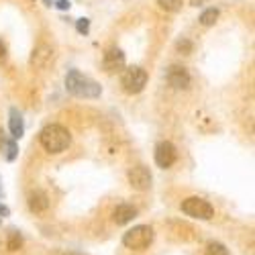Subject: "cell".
Wrapping results in <instances>:
<instances>
[{
    "mask_svg": "<svg viewBox=\"0 0 255 255\" xmlns=\"http://www.w3.org/2000/svg\"><path fill=\"white\" fill-rule=\"evenodd\" d=\"M66 90L76 98H98L102 94L100 84L92 78L84 76L78 70H70L66 76Z\"/></svg>",
    "mask_w": 255,
    "mask_h": 255,
    "instance_id": "1",
    "label": "cell"
},
{
    "mask_svg": "<svg viewBox=\"0 0 255 255\" xmlns=\"http://www.w3.org/2000/svg\"><path fill=\"white\" fill-rule=\"evenodd\" d=\"M39 141H41V145H43L45 151H49V153H61V151H66L68 147H70L72 135H70V131L66 129V127H61V125H49V127H45V129L41 131Z\"/></svg>",
    "mask_w": 255,
    "mask_h": 255,
    "instance_id": "2",
    "label": "cell"
},
{
    "mask_svg": "<svg viewBox=\"0 0 255 255\" xmlns=\"http://www.w3.org/2000/svg\"><path fill=\"white\" fill-rule=\"evenodd\" d=\"M151 241H153V229L149 225H137L123 235V245L129 249H135V251L149 247Z\"/></svg>",
    "mask_w": 255,
    "mask_h": 255,
    "instance_id": "3",
    "label": "cell"
},
{
    "mask_svg": "<svg viewBox=\"0 0 255 255\" xmlns=\"http://www.w3.org/2000/svg\"><path fill=\"white\" fill-rule=\"evenodd\" d=\"M182 212H186V215L192 219H200V221H210L215 217V208L210 206V202L204 198H198V196L186 198L182 202Z\"/></svg>",
    "mask_w": 255,
    "mask_h": 255,
    "instance_id": "4",
    "label": "cell"
},
{
    "mask_svg": "<svg viewBox=\"0 0 255 255\" xmlns=\"http://www.w3.org/2000/svg\"><path fill=\"white\" fill-rule=\"evenodd\" d=\"M121 84H123V88L125 92H129V94H139L143 88H145V84H147V72L139 66H131V68H127L121 76Z\"/></svg>",
    "mask_w": 255,
    "mask_h": 255,
    "instance_id": "5",
    "label": "cell"
},
{
    "mask_svg": "<svg viewBox=\"0 0 255 255\" xmlns=\"http://www.w3.org/2000/svg\"><path fill=\"white\" fill-rule=\"evenodd\" d=\"M129 184L139 190V192H143V190H149L151 188V174L149 169H147L145 165H135L129 169Z\"/></svg>",
    "mask_w": 255,
    "mask_h": 255,
    "instance_id": "6",
    "label": "cell"
},
{
    "mask_svg": "<svg viewBox=\"0 0 255 255\" xmlns=\"http://www.w3.org/2000/svg\"><path fill=\"white\" fill-rule=\"evenodd\" d=\"M178 153H176V147L169 143V141H161L157 147H155V163L159 167H169V165H174Z\"/></svg>",
    "mask_w": 255,
    "mask_h": 255,
    "instance_id": "7",
    "label": "cell"
},
{
    "mask_svg": "<svg viewBox=\"0 0 255 255\" xmlns=\"http://www.w3.org/2000/svg\"><path fill=\"white\" fill-rule=\"evenodd\" d=\"M167 84L176 90H186L190 86V74L182 66H172L167 70Z\"/></svg>",
    "mask_w": 255,
    "mask_h": 255,
    "instance_id": "8",
    "label": "cell"
},
{
    "mask_svg": "<svg viewBox=\"0 0 255 255\" xmlns=\"http://www.w3.org/2000/svg\"><path fill=\"white\" fill-rule=\"evenodd\" d=\"M53 57H55L53 49H51L49 45H43V43H41V45L33 51V55H31V63H33L35 68H47L49 63L53 61Z\"/></svg>",
    "mask_w": 255,
    "mask_h": 255,
    "instance_id": "9",
    "label": "cell"
},
{
    "mask_svg": "<svg viewBox=\"0 0 255 255\" xmlns=\"http://www.w3.org/2000/svg\"><path fill=\"white\" fill-rule=\"evenodd\" d=\"M104 70L106 72H119V70H123V66H125V55H123V51L121 49H109L104 53Z\"/></svg>",
    "mask_w": 255,
    "mask_h": 255,
    "instance_id": "10",
    "label": "cell"
},
{
    "mask_svg": "<svg viewBox=\"0 0 255 255\" xmlns=\"http://www.w3.org/2000/svg\"><path fill=\"white\" fill-rule=\"evenodd\" d=\"M135 217H137V208L131 206V204H119L113 212V221L117 225H127V223H131Z\"/></svg>",
    "mask_w": 255,
    "mask_h": 255,
    "instance_id": "11",
    "label": "cell"
},
{
    "mask_svg": "<svg viewBox=\"0 0 255 255\" xmlns=\"http://www.w3.org/2000/svg\"><path fill=\"white\" fill-rule=\"evenodd\" d=\"M8 129L12 133L14 139H20L25 133V121H23V115H20L16 109H10V115H8Z\"/></svg>",
    "mask_w": 255,
    "mask_h": 255,
    "instance_id": "12",
    "label": "cell"
},
{
    "mask_svg": "<svg viewBox=\"0 0 255 255\" xmlns=\"http://www.w3.org/2000/svg\"><path fill=\"white\" fill-rule=\"evenodd\" d=\"M29 208L33 212H45L49 208V198L45 192H41V190H37V192H33L29 196Z\"/></svg>",
    "mask_w": 255,
    "mask_h": 255,
    "instance_id": "13",
    "label": "cell"
},
{
    "mask_svg": "<svg viewBox=\"0 0 255 255\" xmlns=\"http://www.w3.org/2000/svg\"><path fill=\"white\" fill-rule=\"evenodd\" d=\"M219 18V10L217 8H206L202 14H200V23L204 27H210V25H215V20Z\"/></svg>",
    "mask_w": 255,
    "mask_h": 255,
    "instance_id": "14",
    "label": "cell"
},
{
    "mask_svg": "<svg viewBox=\"0 0 255 255\" xmlns=\"http://www.w3.org/2000/svg\"><path fill=\"white\" fill-rule=\"evenodd\" d=\"M204 255H229V251H227V247H225L223 243H219V241H210V243L206 245Z\"/></svg>",
    "mask_w": 255,
    "mask_h": 255,
    "instance_id": "15",
    "label": "cell"
},
{
    "mask_svg": "<svg viewBox=\"0 0 255 255\" xmlns=\"http://www.w3.org/2000/svg\"><path fill=\"white\" fill-rule=\"evenodd\" d=\"M157 4H159V8H163L167 12H176L182 8V0H157Z\"/></svg>",
    "mask_w": 255,
    "mask_h": 255,
    "instance_id": "16",
    "label": "cell"
},
{
    "mask_svg": "<svg viewBox=\"0 0 255 255\" xmlns=\"http://www.w3.org/2000/svg\"><path fill=\"white\" fill-rule=\"evenodd\" d=\"M20 245H23V239H20V235H18L16 231H10V235H8V243H6L8 251H16V249H20Z\"/></svg>",
    "mask_w": 255,
    "mask_h": 255,
    "instance_id": "17",
    "label": "cell"
},
{
    "mask_svg": "<svg viewBox=\"0 0 255 255\" xmlns=\"http://www.w3.org/2000/svg\"><path fill=\"white\" fill-rule=\"evenodd\" d=\"M16 153H18V147L14 141H6V159L8 161H14L16 159Z\"/></svg>",
    "mask_w": 255,
    "mask_h": 255,
    "instance_id": "18",
    "label": "cell"
},
{
    "mask_svg": "<svg viewBox=\"0 0 255 255\" xmlns=\"http://www.w3.org/2000/svg\"><path fill=\"white\" fill-rule=\"evenodd\" d=\"M76 27H78V31H80L82 35H88V31H90V20H88V18H80Z\"/></svg>",
    "mask_w": 255,
    "mask_h": 255,
    "instance_id": "19",
    "label": "cell"
},
{
    "mask_svg": "<svg viewBox=\"0 0 255 255\" xmlns=\"http://www.w3.org/2000/svg\"><path fill=\"white\" fill-rule=\"evenodd\" d=\"M178 49L182 51V53H190V51H192V43H190V41H180V43H178Z\"/></svg>",
    "mask_w": 255,
    "mask_h": 255,
    "instance_id": "20",
    "label": "cell"
},
{
    "mask_svg": "<svg viewBox=\"0 0 255 255\" xmlns=\"http://www.w3.org/2000/svg\"><path fill=\"white\" fill-rule=\"evenodd\" d=\"M55 6L59 8V10H70V2H68V0H55Z\"/></svg>",
    "mask_w": 255,
    "mask_h": 255,
    "instance_id": "21",
    "label": "cell"
},
{
    "mask_svg": "<svg viewBox=\"0 0 255 255\" xmlns=\"http://www.w3.org/2000/svg\"><path fill=\"white\" fill-rule=\"evenodd\" d=\"M8 215H10V210L4 204H0V217H8Z\"/></svg>",
    "mask_w": 255,
    "mask_h": 255,
    "instance_id": "22",
    "label": "cell"
},
{
    "mask_svg": "<svg viewBox=\"0 0 255 255\" xmlns=\"http://www.w3.org/2000/svg\"><path fill=\"white\" fill-rule=\"evenodd\" d=\"M4 55H6V49H4V45H2V43H0V61L4 59Z\"/></svg>",
    "mask_w": 255,
    "mask_h": 255,
    "instance_id": "23",
    "label": "cell"
},
{
    "mask_svg": "<svg viewBox=\"0 0 255 255\" xmlns=\"http://www.w3.org/2000/svg\"><path fill=\"white\" fill-rule=\"evenodd\" d=\"M2 145H4V133L0 131V149H2Z\"/></svg>",
    "mask_w": 255,
    "mask_h": 255,
    "instance_id": "24",
    "label": "cell"
},
{
    "mask_svg": "<svg viewBox=\"0 0 255 255\" xmlns=\"http://www.w3.org/2000/svg\"><path fill=\"white\" fill-rule=\"evenodd\" d=\"M200 2H202V0H192V4H194V6H198Z\"/></svg>",
    "mask_w": 255,
    "mask_h": 255,
    "instance_id": "25",
    "label": "cell"
},
{
    "mask_svg": "<svg viewBox=\"0 0 255 255\" xmlns=\"http://www.w3.org/2000/svg\"><path fill=\"white\" fill-rule=\"evenodd\" d=\"M0 196H2V186H0Z\"/></svg>",
    "mask_w": 255,
    "mask_h": 255,
    "instance_id": "26",
    "label": "cell"
}]
</instances>
